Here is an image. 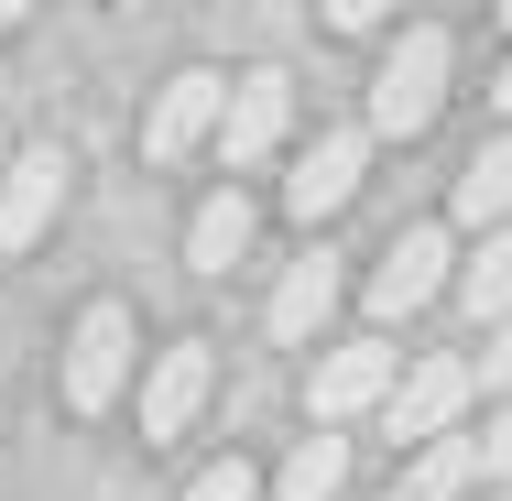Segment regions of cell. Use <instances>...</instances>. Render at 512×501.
Listing matches in <instances>:
<instances>
[{
  "instance_id": "9",
  "label": "cell",
  "mask_w": 512,
  "mask_h": 501,
  "mask_svg": "<svg viewBox=\"0 0 512 501\" xmlns=\"http://www.w3.org/2000/svg\"><path fill=\"white\" fill-rule=\"evenodd\" d=\"M382 393H393V349H382V338H360V349H327V360H316V382H306L316 425H349V414H382Z\"/></svg>"
},
{
  "instance_id": "16",
  "label": "cell",
  "mask_w": 512,
  "mask_h": 501,
  "mask_svg": "<svg viewBox=\"0 0 512 501\" xmlns=\"http://www.w3.org/2000/svg\"><path fill=\"white\" fill-rule=\"evenodd\" d=\"M458 305H469L480 327H491V316H512V218H502V229H480V251L458 262Z\"/></svg>"
},
{
  "instance_id": "3",
  "label": "cell",
  "mask_w": 512,
  "mask_h": 501,
  "mask_svg": "<svg viewBox=\"0 0 512 501\" xmlns=\"http://www.w3.org/2000/svg\"><path fill=\"white\" fill-rule=\"evenodd\" d=\"M131 360H142L131 305H88L77 338H66V403H77V414H109V403L131 393Z\"/></svg>"
},
{
  "instance_id": "7",
  "label": "cell",
  "mask_w": 512,
  "mask_h": 501,
  "mask_svg": "<svg viewBox=\"0 0 512 501\" xmlns=\"http://www.w3.org/2000/svg\"><path fill=\"white\" fill-rule=\"evenodd\" d=\"M66 207V153L55 142H22L11 153V186H0V251H33Z\"/></svg>"
},
{
  "instance_id": "1",
  "label": "cell",
  "mask_w": 512,
  "mask_h": 501,
  "mask_svg": "<svg viewBox=\"0 0 512 501\" xmlns=\"http://www.w3.org/2000/svg\"><path fill=\"white\" fill-rule=\"evenodd\" d=\"M447 66H458V55H447V33H436V22H414L404 44L382 55V77H371V131H382V142H414V131L447 109Z\"/></svg>"
},
{
  "instance_id": "23",
  "label": "cell",
  "mask_w": 512,
  "mask_h": 501,
  "mask_svg": "<svg viewBox=\"0 0 512 501\" xmlns=\"http://www.w3.org/2000/svg\"><path fill=\"white\" fill-rule=\"evenodd\" d=\"M502 22H512V0H502Z\"/></svg>"
},
{
  "instance_id": "6",
  "label": "cell",
  "mask_w": 512,
  "mask_h": 501,
  "mask_svg": "<svg viewBox=\"0 0 512 501\" xmlns=\"http://www.w3.org/2000/svg\"><path fill=\"white\" fill-rule=\"evenodd\" d=\"M360 164H371V131H316L306 153H295V175H284V207L295 218H338V207L360 197Z\"/></svg>"
},
{
  "instance_id": "21",
  "label": "cell",
  "mask_w": 512,
  "mask_h": 501,
  "mask_svg": "<svg viewBox=\"0 0 512 501\" xmlns=\"http://www.w3.org/2000/svg\"><path fill=\"white\" fill-rule=\"evenodd\" d=\"M33 11H44V0H0V33H11V22H33Z\"/></svg>"
},
{
  "instance_id": "24",
  "label": "cell",
  "mask_w": 512,
  "mask_h": 501,
  "mask_svg": "<svg viewBox=\"0 0 512 501\" xmlns=\"http://www.w3.org/2000/svg\"><path fill=\"white\" fill-rule=\"evenodd\" d=\"M491 501H512V491H491Z\"/></svg>"
},
{
  "instance_id": "11",
  "label": "cell",
  "mask_w": 512,
  "mask_h": 501,
  "mask_svg": "<svg viewBox=\"0 0 512 501\" xmlns=\"http://www.w3.org/2000/svg\"><path fill=\"white\" fill-rule=\"evenodd\" d=\"M327 316H338V251L284 262V284H273V338H284V349H306Z\"/></svg>"
},
{
  "instance_id": "18",
  "label": "cell",
  "mask_w": 512,
  "mask_h": 501,
  "mask_svg": "<svg viewBox=\"0 0 512 501\" xmlns=\"http://www.w3.org/2000/svg\"><path fill=\"white\" fill-rule=\"evenodd\" d=\"M469 382H491V393H512V316H491V349L469 360Z\"/></svg>"
},
{
  "instance_id": "2",
  "label": "cell",
  "mask_w": 512,
  "mask_h": 501,
  "mask_svg": "<svg viewBox=\"0 0 512 501\" xmlns=\"http://www.w3.org/2000/svg\"><path fill=\"white\" fill-rule=\"evenodd\" d=\"M284 131H295V77H284V66L229 77V99H218V164H229V175L273 164V153H284Z\"/></svg>"
},
{
  "instance_id": "8",
  "label": "cell",
  "mask_w": 512,
  "mask_h": 501,
  "mask_svg": "<svg viewBox=\"0 0 512 501\" xmlns=\"http://www.w3.org/2000/svg\"><path fill=\"white\" fill-rule=\"evenodd\" d=\"M207 382H218L207 338L153 349V371H142V436H186V425H197V403H207Z\"/></svg>"
},
{
  "instance_id": "4",
  "label": "cell",
  "mask_w": 512,
  "mask_h": 501,
  "mask_svg": "<svg viewBox=\"0 0 512 501\" xmlns=\"http://www.w3.org/2000/svg\"><path fill=\"white\" fill-rule=\"evenodd\" d=\"M469 360H414L393 371V393H382V425H393V447H425V436H458V414H469Z\"/></svg>"
},
{
  "instance_id": "12",
  "label": "cell",
  "mask_w": 512,
  "mask_h": 501,
  "mask_svg": "<svg viewBox=\"0 0 512 501\" xmlns=\"http://www.w3.org/2000/svg\"><path fill=\"white\" fill-rule=\"evenodd\" d=\"M240 251H251V197L218 186V197L197 207V229H186V273H229Z\"/></svg>"
},
{
  "instance_id": "5",
  "label": "cell",
  "mask_w": 512,
  "mask_h": 501,
  "mask_svg": "<svg viewBox=\"0 0 512 501\" xmlns=\"http://www.w3.org/2000/svg\"><path fill=\"white\" fill-rule=\"evenodd\" d=\"M218 99H229V77H218V66L164 77V88H153V120H142V153H153V164H186L197 142H218Z\"/></svg>"
},
{
  "instance_id": "13",
  "label": "cell",
  "mask_w": 512,
  "mask_h": 501,
  "mask_svg": "<svg viewBox=\"0 0 512 501\" xmlns=\"http://www.w3.org/2000/svg\"><path fill=\"white\" fill-rule=\"evenodd\" d=\"M458 218H469V229H502L512 218V131H491V142L458 164Z\"/></svg>"
},
{
  "instance_id": "22",
  "label": "cell",
  "mask_w": 512,
  "mask_h": 501,
  "mask_svg": "<svg viewBox=\"0 0 512 501\" xmlns=\"http://www.w3.org/2000/svg\"><path fill=\"white\" fill-rule=\"evenodd\" d=\"M491 99H502V109H512V66H502V88H491Z\"/></svg>"
},
{
  "instance_id": "15",
  "label": "cell",
  "mask_w": 512,
  "mask_h": 501,
  "mask_svg": "<svg viewBox=\"0 0 512 501\" xmlns=\"http://www.w3.org/2000/svg\"><path fill=\"white\" fill-rule=\"evenodd\" d=\"M338 491H349V436H338V425H316L306 447L284 458V480H273V501H338Z\"/></svg>"
},
{
  "instance_id": "19",
  "label": "cell",
  "mask_w": 512,
  "mask_h": 501,
  "mask_svg": "<svg viewBox=\"0 0 512 501\" xmlns=\"http://www.w3.org/2000/svg\"><path fill=\"white\" fill-rule=\"evenodd\" d=\"M469 447H480L491 480H512V393H502V414H491V436H469Z\"/></svg>"
},
{
  "instance_id": "17",
  "label": "cell",
  "mask_w": 512,
  "mask_h": 501,
  "mask_svg": "<svg viewBox=\"0 0 512 501\" xmlns=\"http://www.w3.org/2000/svg\"><path fill=\"white\" fill-rule=\"evenodd\" d=\"M186 501H262V480H251V458H218V469L186 480Z\"/></svg>"
},
{
  "instance_id": "20",
  "label": "cell",
  "mask_w": 512,
  "mask_h": 501,
  "mask_svg": "<svg viewBox=\"0 0 512 501\" xmlns=\"http://www.w3.org/2000/svg\"><path fill=\"white\" fill-rule=\"evenodd\" d=\"M327 22L338 33H371V22H393V0H327Z\"/></svg>"
},
{
  "instance_id": "10",
  "label": "cell",
  "mask_w": 512,
  "mask_h": 501,
  "mask_svg": "<svg viewBox=\"0 0 512 501\" xmlns=\"http://www.w3.org/2000/svg\"><path fill=\"white\" fill-rule=\"evenodd\" d=\"M447 295V229H404L393 251H382V273H371V316L393 327V316H414V305Z\"/></svg>"
},
{
  "instance_id": "14",
  "label": "cell",
  "mask_w": 512,
  "mask_h": 501,
  "mask_svg": "<svg viewBox=\"0 0 512 501\" xmlns=\"http://www.w3.org/2000/svg\"><path fill=\"white\" fill-rule=\"evenodd\" d=\"M469 480H480V447H469V436H425L393 501H469Z\"/></svg>"
}]
</instances>
